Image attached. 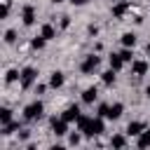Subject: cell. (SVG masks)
I'll list each match as a JSON object with an SVG mask.
<instances>
[{
  "label": "cell",
  "mask_w": 150,
  "mask_h": 150,
  "mask_svg": "<svg viewBox=\"0 0 150 150\" xmlns=\"http://www.w3.org/2000/svg\"><path fill=\"white\" fill-rule=\"evenodd\" d=\"M42 110H45V105H42L40 101H33V103H28V105L23 108V117H26L28 122H35V120L42 117Z\"/></svg>",
  "instance_id": "1"
},
{
  "label": "cell",
  "mask_w": 150,
  "mask_h": 150,
  "mask_svg": "<svg viewBox=\"0 0 150 150\" xmlns=\"http://www.w3.org/2000/svg\"><path fill=\"white\" fill-rule=\"evenodd\" d=\"M98 63H101V59H98L96 54H89V56H84V61L80 63V70L89 75V73H94V70L98 68Z\"/></svg>",
  "instance_id": "2"
},
{
  "label": "cell",
  "mask_w": 150,
  "mask_h": 150,
  "mask_svg": "<svg viewBox=\"0 0 150 150\" xmlns=\"http://www.w3.org/2000/svg\"><path fill=\"white\" fill-rule=\"evenodd\" d=\"M98 134H103V117H91L84 129V136H98Z\"/></svg>",
  "instance_id": "3"
},
{
  "label": "cell",
  "mask_w": 150,
  "mask_h": 150,
  "mask_svg": "<svg viewBox=\"0 0 150 150\" xmlns=\"http://www.w3.org/2000/svg\"><path fill=\"white\" fill-rule=\"evenodd\" d=\"M35 77H38V70H35L33 66L23 68V70H21V77H19V80H21V87H23V89H28V87L35 82Z\"/></svg>",
  "instance_id": "4"
},
{
  "label": "cell",
  "mask_w": 150,
  "mask_h": 150,
  "mask_svg": "<svg viewBox=\"0 0 150 150\" xmlns=\"http://www.w3.org/2000/svg\"><path fill=\"white\" fill-rule=\"evenodd\" d=\"M52 131H54L56 136H63V134L68 131V122H66L63 117H59V120L52 117Z\"/></svg>",
  "instance_id": "5"
},
{
  "label": "cell",
  "mask_w": 150,
  "mask_h": 150,
  "mask_svg": "<svg viewBox=\"0 0 150 150\" xmlns=\"http://www.w3.org/2000/svg\"><path fill=\"white\" fill-rule=\"evenodd\" d=\"M21 19H23L26 26H33V23H35V7H33V5H26V7L21 9Z\"/></svg>",
  "instance_id": "6"
},
{
  "label": "cell",
  "mask_w": 150,
  "mask_h": 150,
  "mask_svg": "<svg viewBox=\"0 0 150 150\" xmlns=\"http://www.w3.org/2000/svg\"><path fill=\"white\" fill-rule=\"evenodd\" d=\"M129 7H131V5H129V0H120V2H115V5H112V16H117V19H120V16H124Z\"/></svg>",
  "instance_id": "7"
},
{
  "label": "cell",
  "mask_w": 150,
  "mask_h": 150,
  "mask_svg": "<svg viewBox=\"0 0 150 150\" xmlns=\"http://www.w3.org/2000/svg\"><path fill=\"white\" fill-rule=\"evenodd\" d=\"M66 122H77V117H80V108L77 105H68L66 110H63V115H61Z\"/></svg>",
  "instance_id": "8"
},
{
  "label": "cell",
  "mask_w": 150,
  "mask_h": 150,
  "mask_svg": "<svg viewBox=\"0 0 150 150\" xmlns=\"http://www.w3.org/2000/svg\"><path fill=\"white\" fill-rule=\"evenodd\" d=\"M141 131H145V124H143V122H138V120L129 122V127H127V134H129V136H138Z\"/></svg>",
  "instance_id": "9"
},
{
  "label": "cell",
  "mask_w": 150,
  "mask_h": 150,
  "mask_svg": "<svg viewBox=\"0 0 150 150\" xmlns=\"http://www.w3.org/2000/svg\"><path fill=\"white\" fill-rule=\"evenodd\" d=\"M131 73L134 75H145L148 73V61H131Z\"/></svg>",
  "instance_id": "10"
},
{
  "label": "cell",
  "mask_w": 150,
  "mask_h": 150,
  "mask_svg": "<svg viewBox=\"0 0 150 150\" xmlns=\"http://www.w3.org/2000/svg\"><path fill=\"white\" fill-rule=\"evenodd\" d=\"M61 84H63V73H61V70H54V73L49 75V87L59 89Z\"/></svg>",
  "instance_id": "11"
},
{
  "label": "cell",
  "mask_w": 150,
  "mask_h": 150,
  "mask_svg": "<svg viewBox=\"0 0 150 150\" xmlns=\"http://www.w3.org/2000/svg\"><path fill=\"white\" fill-rule=\"evenodd\" d=\"M96 96H98L96 87H87V89L82 91V101H84V103H94V101H96Z\"/></svg>",
  "instance_id": "12"
},
{
  "label": "cell",
  "mask_w": 150,
  "mask_h": 150,
  "mask_svg": "<svg viewBox=\"0 0 150 150\" xmlns=\"http://www.w3.org/2000/svg\"><path fill=\"white\" fill-rule=\"evenodd\" d=\"M122 112H124V105H122V103H112L110 110H108V120H117Z\"/></svg>",
  "instance_id": "13"
},
{
  "label": "cell",
  "mask_w": 150,
  "mask_h": 150,
  "mask_svg": "<svg viewBox=\"0 0 150 150\" xmlns=\"http://www.w3.org/2000/svg\"><path fill=\"white\" fill-rule=\"evenodd\" d=\"M108 63H110V68H112V70H120V68L124 66V59H122L120 54H110V59H108Z\"/></svg>",
  "instance_id": "14"
},
{
  "label": "cell",
  "mask_w": 150,
  "mask_h": 150,
  "mask_svg": "<svg viewBox=\"0 0 150 150\" xmlns=\"http://www.w3.org/2000/svg\"><path fill=\"white\" fill-rule=\"evenodd\" d=\"M40 35H42L45 40H52V38L56 35V30H54V26H52V23H45V26H42V30H40Z\"/></svg>",
  "instance_id": "15"
},
{
  "label": "cell",
  "mask_w": 150,
  "mask_h": 150,
  "mask_svg": "<svg viewBox=\"0 0 150 150\" xmlns=\"http://www.w3.org/2000/svg\"><path fill=\"white\" fill-rule=\"evenodd\" d=\"M136 143H138V148H148L150 145V131H141Z\"/></svg>",
  "instance_id": "16"
},
{
  "label": "cell",
  "mask_w": 150,
  "mask_h": 150,
  "mask_svg": "<svg viewBox=\"0 0 150 150\" xmlns=\"http://www.w3.org/2000/svg\"><path fill=\"white\" fill-rule=\"evenodd\" d=\"M101 80H103V84H105V87H110V84L115 82V70H112V68H110V70H105V73L101 75Z\"/></svg>",
  "instance_id": "17"
},
{
  "label": "cell",
  "mask_w": 150,
  "mask_h": 150,
  "mask_svg": "<svg viewBox=\"0 0 150 150\" xmlns=\"http://www.w3.org/2000/svg\"><path fill=\"white\" fill-rule=\"evenodd\" d=\"M122 45H124V47H134V45H136V35H134V33H124V35H122Z\"/></svg>",
  "instance_id": "18"
},
{
  "label": "cell",
  "mask_w": 150,
  "mask_h": 150,
  "mask_svg": "<svg viewBox=\"0 0 150 150\" xmlns=\"http://www.w3.org/2000/svg\"><path fill=\"white\" fill-rule=\"evenodd\" d=\"M16 129H19V122H7V124H2V134H5V136L14 134Z\"/></svg>",
  "instance_id": "19"
},
{
  "label": "cell",
  "mask_w": 150,
  "mask_h": 150,
  "mask_svg": "<svg viewBox=\"0 0 150 150\" xmlns=\"http://www.w3.org/2000/svg\"><path fill=\"white\" fill-rule=\"evenodd\" d=\"M110 145H112V148H124V145H127V138L117 134V136H112V138H110Z\"/></svg>",
  "instance_id": "20"
},
{
  "label": "cell",
  "mask_w": 150,
  "mask_h": 150,
  "mask_svg": "<svg viewBox=\"0 0 150 150\" xmlns=\"http://www.w3.org/2000/svg\"><path fill=\"white\" fill-rule=\"evenodd\" d=\"M0 122H2V124L12 122V110H9V108H0Z\"/></svg>",
  "instance_id": "21"
},
{
  "label": "cell",
  "mask_w": 150,
  "mask_h": 150,
  "mask_svg": "<svg viewBox=\"0 0 150 150\" xmlns=\"http://www.w3.org/2000/svg\"><path fill=\"white\" fill-rule=\"evenodd\" d=\"M89 120H91V117L80 115V117H77V129H80V131H84V129H87V124H89Z\"/></svg>",
  "instance_id": "22"
},
{
  "label": "cell",
  "mask_w": 150,
  "mask_h": 150,
  "mask_svg": "<svg viewBox=\"0 0 150 150\" xmlns=\"http://www.w3.org/2000/svg\"><path fill=\"white\" fill-rule=\"evenodd\" d=\"M120 56L124 59V63H127V61H134V54H131V47H124V49L120 52Z\"/></svg>",
  "instance_id": "23"
},
{
  "label": "cell",
  "mask_w": 150,
  "mask_h": 150,
  "mask_svg": "<svg viewBox=\"0 0 150 150\" xmlns=\"http://www.w3.org/2000/svg\"><path fill=\"white\" fill-rule=\"evenodd\" d=\"M30 47H33V49H42V47H45V38H42V35H40V38H33Z\"/></svg>",
  "instance_id": "24"
},
{
  "label": "cell",
  "mask_w": 150,
  "mask_h": 150,
  "mask_svg": "<svg viewBox=\"0 0 150 150\" xmlns=\"http://www.w3.org/2000/svg\"><path fill=\"white\" fill-rule=\"evenodd\" d=\"M16 77H21V73H16V70L12 68V70H7V75H5V82H14Z\"/></svg>",
  "instance_id": "25"
},
{
  "label": "cell",
  "mask_w": 150,
  "mask_h": 150,
  "mask_svg": "<svg viewBox=\"0 0 150 150\" xmlns=\"http://www.w3.org/2000/svg\"><path fill=\"white\" fill-rule=\"evenodd\" d=\"M108 110H110V105L108 103H101L98 105V117H108Z\"/></svg>",
  "instance_id": "26"
},
{
  "label": "cell",
  "mask_w": 150,
  "mask_h": 150,
  "mask_svg": "<svg viewBox=\"0 0 150 150\" xmlns=\"http://www.w3.org/2000/svg\"><path fill=\"white\" fill-rule=\"evenodd\" d=\"M14 40H16V33H14V30H7V33H5V42H7V45H12Z\"/></svg>",
  "instance_id": "27"
},
{
  "label": "cell",
  "mask_w": 150,
  "mask_h": 150,
  "mask_svg": "<svg viewBox=\"0 0 150 150\" xmlns=\"http://www.w3.org/2000/svg\"><path fill=\"white\" fill-rule=\"evenodd\" d=\"M7 14H9V0H5V2H2V12H0V16L5 19Z\"/></svg>",
  "instance_id": "28"
},
{
  "label": "cell",
  "mask_w": 150,
  "mask_h": 150,
  "mask_svg": "<svg viewBox=\"0 0 150 150\" xmlns=\"http://www.w3.org/2000/svg\"><path fill=\"white\" fill-rule=\"evenodd\" d=\"M80 141H82V138H80V134H73V136H70V145H77Z\"/></svg>",
  "instance_id": "29"
},
{
  "label": "cell",
  "mask_w": 150,
  "mask_h": 150,
  "mask_svg": "<svg viewBox=\"0 0 150 150\" xmlns=\"http://www.w3.org/2000/svg\"><path fill=\"white\" fill-rule=\"evenodd\" d=\"M68 23H70V19L68 16H61V28H68Z\"/></svg>",
  "instance_id": "30"
},
{
  "label": "cell",
  "mask_w": 150,
  "mask_h": 150,
  "mask_svg": "<svg viewBox=\"0 0 150 150\" xmlns=\"http://www.w3.org/2000/svg\"><path fill=\"white\" fill-rule=\"evenodd\" d=\"M45 89H47V84H38V87H35V91H38V94H45Z\"/></svg>",
  "instance_id": "31"
},
{
  "label": "cell",
  "mask_w": 150,
  "mask_h": 150,
  "mask_svg": "<svg viewBox=\"0 0 150 150\" xmlns=\"http://www.w3.org/2000/svg\"><path fill=\"white\" fill-rule=\"evenodd\" d=\"M70 2H73V5H84L87 0H70Z\"/></svg>",
  "instance_id": "32"
},
{
  "label": "cell",
  "mask_w": 150,
  "mask_h": 150,
  "mask_svg": "<svg viewBox=\"0 0 150 150\" xmlns=\"http://www.w3.org/2000/svg\"><path fill=\"white\" fill-rule=\"evenodd\" d=\"M145 94H148V96H150V84H148V87H145Z\"/></svg>",
  "instance_id": "33"
},
{
  "label": "cell",
  "mask_w": 150,
  "mask_h": 150,
  "mask_svg": "<svg viewBox=\"0 0 150 150\" xmlns=\"http://www.w3.org/2000/svg\"><path fill=\"white\" fill-rule=\"evenodd\" d=\"M145 52H148V54H150V42H148V45H145Z\"/></svg>",
  "instance_id": "34"
},
{
  "label": "cell",
  "mask_w": 150,
  "mask_h": 150,
  "mask_svg": "<svg viewBox=\"0 0 150 150\" xmlns=\"http://www.w3.org/2000/svg\"><path fill=\"white\" fill-rule=\"evenodd\" d=\"M52 2H54V5H59V2H63V0H52Z\"/></svg>",
  "instance_id": "35"
},
{
  "label": "cell",
  "mask_w": 150,
  "mask_h": 150,
  "mask_svg": "<svg viewBox=\"0 0 150 150\" xmlns=\"http://www.w3.org/2000/svg\"><path fill=\"white\" fill-rule=\"evenodd\" d=\"M112 2H120V0H112Z\"/></svg>",
  "instance_id": "36"
}]
</instances>
